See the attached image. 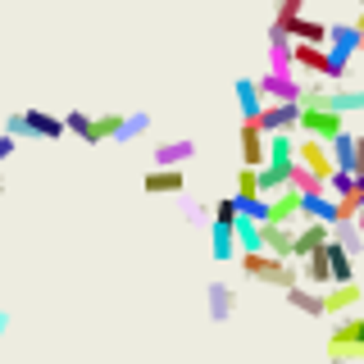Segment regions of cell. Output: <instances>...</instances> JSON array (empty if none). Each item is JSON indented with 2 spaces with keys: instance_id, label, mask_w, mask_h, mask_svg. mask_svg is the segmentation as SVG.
<instances>
[{
  "instance_id": "cell-22",
  "label": "cell",
  "mask_w": 364,
  "mask_h": 364,
  "mask_svg": "<svg viewBox=\"0 0 364 364\" xmlns=\"http://www.w3.org/2000/svg\"><path fill=\"white\" fill-rule=\"evenodd\" d=\"M323 250H328V269H333V282H355V259H350L337 242H328Z\"/></svg>"
},
{
  "instance_id": "cell-17",
  "label": "cell",
  "mask_w": 364,
  "mask_h": 364,
  "mask_svg": "<svg viewBox=\"0 0 364 364\" xmlns=\"http://www.w3.org/2000/svg\"><path fill=\"white\" fill-rule=\"evenodd\" d=\"M237 105H242V123H250L259 109H264V91H259V77H237Z\"/></svg>"
},
{
  "instance_id": "cell-38",
  "label": "cell",
  "mask_w": 364,
  "mask_h": 364,
  "mask_svg": "<svg viewBox=\"0 0 364 364\" xmlns=\"http://www.w3.org/2000/svg\"><path fill=\"white\" fill-rule=\"evenodd\" d=\"M355 341H360V350H364V310L355 314Z\"/></svg>"
},
{
  "instance_id": "cell-18",
  "label": "cell",
  "mask_w": 364,
  "mask_h": 364,
  "mask_svg": "<svg viewBox=\"0 0 364 364\" xmlns=\"http://www.w3.org/2000/svg\"><path fill=\"white\" fill-rule=\"evenodd\" d=\"M287 305L291 310H301V314H310V318H323V291H314V287H287Z\"/></svg>"
},
{
  "instance_id": "cell-26",
  "label": "cell",
  "mask_w": 364,
  "mask_h": 364,
  "mask_svg": "<svg viewBox=\"0 0 364 364\" xmlns=\"http://www.w3.org/2000/svg\"><path fill=\"white\" fill-rule=\"evenodd\" d=\"M350 55L355 50H346V46H328V82H341L350 73Z\"/></svg>"
},
{
  "instance_id": "cell-20",
  "label": "cell",
  "mask_w": 364,
  "mask_h": 364,
  "mask_svg": "<svg viewBox=\"0 0 364 364\" xmlns=\"http://www.w3.org/2000/svg\"><path fill=\"white\" fill-rule=\"evenodd\" d=\"M210 255L219 259V264H228V259L237 255V232L228 223H210Z\"/></svg>"
},
{
  "instance_id": "cell-3",
  "label": "cell",
  "mask_w": 364,
  "mask_h": 364,
  "mask_svg": "<svg viewBox=\"0 0 364 364\" xmlns=\"http://www.w3.org/2000/svg\"><path fill=\"white\" fill-rule=\"evenodd\" d=\"M296 119H301V105H291V100H264V109L250 123L264 136H273V132H296Z\"/></svg>"
},
{
  "instance_id": "cell-7",
  "label": "cell",
  "mask_w": 364,
  "mask_h": 364,
  "mask_svg": "<svg viewBox=\"0 0 364 364\" xmlns=\"http://www.w3.org/2000/svg\"><path fill=\"white\" fill-rule=\"evenodd\" d=\"M301 219L333 228L337 223V196H328V187L323 191H305V196H301Z\"/></svg>"
},
{
  "instance_id": "cell-39",
  "label": "cell",
  "mask_w": 364,
  "mask_h": 364,
  "mask_svg": "<svg viewBox=\"0 0 364 364\" xmlns=\"http://www.w3.org/2000/svg\"><path fill=\"white\" fill-rule=\"evenodd\" d=\"M5 333H9V310H0V341H5Z\"/></svg>"
},
{
  "instance_id": "cell-19",
  "label": "cell",
  "mask_w": 364,
  "mask_h": 364,
  "mask_svg": "<svg viewBox=\"0 0 364 364\" xmlns=\"http://www.w3.org/2000/svg\"><path fill=\"white\" fill-rule=\"evenodd\" d=\"M287 32H291V41H301V46H328V23H318V18H296L287 23Z\"/></svg>"
},
{
  "instance_id": "cell-37",
  "label": "cell",
  "mask_w": 364,
  "mask_h": 364,
  "mask_svg": "<svg viewBox=\"0 0 364 364\" xmlns=\"http://www.w3.org/2000/svg\"><path fill=\"white\" fill-rule=\"evenodd\" d=\"M14 151H18V141H14V136H9V132H0V164H5V159L14 155Z\"/></svg>"
},
{
  "instance_id": "cell-6",
  "label": "cell",
  "mask_w": 364,
  "mask_h": 364,
  "mask_svg": "<svg viewBox=\"0 0 364 364\" xmlns=\"http://www.w3.org/2000/svg\"><path fill=\"white\" fill-rule=\"evenodd\" d=\"M259 91H264V100H291V105L305 100V82L296 73H264L259 77Z\"/></svg>"
},
{
  "instance_id": "cell-35",
  "label": "cell",
  "mask_w": 364,
  "mask_h": 364,
  "mask_svg": "<svg viewBox=\"0 0 364 364\" xmlns=\"http://www.w3.org/2000/svg\"><path fill=\"white\" fill-rule=\"evenodd\" d=\"M301 9H305V0H278V14H273V23H282V28H287V23L301 18Z\"/></svg>"
},
{
  "instance_id": "cell-9",
  "label": "cell",
  "mask_w": 364,
  "mask_h": 364,
  "mask_svg": "<svg viewBox=\"0 0 364 364\" xmlns=\"http://www.w3.org/2000/svg\"><path fill=\"white\" fill-rule=\"evenodd\" d=\"M301 287H314V291H328L333 287V269H328V250L318 246L314 255L301 259Z\"/></svg>"
},
{
  "instance_id": "cell-2",
  "label": "cell",
  "mask_w": 364,
  "mask_h": 364,
  "mask_svg": "<svg viewBox=\"0 0 364 364\" xmlns=\"http://www.w3.org/2000/svg\"><path fill=\"white\" fill-rule=\"evenodd\" d=\"M296 128L305 136H318V141H333L337 132H346V114H333V109H318V105H301V119Z\"/></svg>"
},
{
  "instance_id": "cell-40",
  "label": "cell",
  "mask_w": 364,
  "mask_h": 364,
  "mask_svg": "<svg viewBox=\"0 0 364 364\" xmlns=\"http://www.w3.org/2000/svg\"><path fill=\"white\" fill-rule=\"evenodd\" d=\"M355 191H360V196H364V178H355Z\"/></svg>"
},
{
  "instance_id": "cell-12",
  "label": "cell",
  "mask_w": 364,
  "mask_h": 364,
  "mask_svg": "<svg viewBox=\"0 0 364 364\" xmlns=\"http://www.w3.org/2000/svg\"><path fill=\"white\" fill-rule=\"evenodd\" d=\"M259 242H264L269 255L291 259V242H296V228L291 223H259Z\"/></svg>"
},
{
  "instance_id": "cell-8",
  "label": "cell",
  "mask_w": 364,
  "mask_h": 364,
  "mask_svg": "<svg viewBox=\"0 0 364 364\" xmlns=\"http://www.w3.org/2000/svg\"><path fill=\"white\" fill-rule=\"evenodd\" d=\"M196 155V141L191 136H178V141H159L151 155V168H182L187 159Z\"/></svg>"
},
{
  "instance_id": "cell-24",
  "label": "cell",
  "mask_w": 364,
  "mask_h": 364,
  "mask_svg": "<svg viewBox=\"0 0 364 364\" xmlns=\"http://www.w3.org/2000/svg\"><path fill=\"white\" fill-rule=\"evenodd\" d=\"M333 242H337L341 250H346L350 259H355L360 250H364V232H360L355 223H337V228H333Z\"/></svg>"
},
{
  "instance_id": "cell-27",
  "label": "cell",
  "mask_w": 364,
  "mask_h": 364,
  "mask_svg": "<svg viewBox=\"0 0 364 364\" xmlns=\"http://www.w3.org/2000/svg\"><path fill=\"white\" fill-rule=\"evenodd\" d=\"M232 232H237V246H242V255H246V250H264V242H259V223L237 219V223H232Z\"/></svg>"
},
{
  "instance_id": "cell-30",
  "label": "cell",
  "mask_w": 364,
  "mask_h": 364,
  "mask_svg": "<svg viewBox=\"0 0 364 364\" xmlns=\"http://www.w3.org/2000/svg\"><path fill=\"white\" fill-rule=\"evenodd\" d=\"M232 196H259V168H237V191Z\"/></svg>"
},
{
  "instance_id": "cell-34",
  "label": "cell",
  "mask_w": 364,
  "mask_h": 364,
  "mask_svg": "<svg viewBox=\"0 0 364 364\" xmlns=\"http://www.w3.org/2000/svg\"><path fill=\"white\" fill-rule=\"evenodd\" d=\"M242 214H237V196H223V200H214V223H228L232 228Z\"/></svg>"
},
{
  "instance_id": "cell-14",
  "label": "cell",
  "mask_w": 364,
  "mask_h": 364,
  "mask_svg": "<svg viewBox=\"0 0 364 364\" xmlns=\"http://www.w3.org/2000/svg\"><path fill=\"white\" fill-rule=\"evenodd\" d=\"M205 305H210V318H214V323H228L232 310H237V291L228 287V282H210V287H205Z\"/></svg>"
},
{
  "instance_id": "cell-23",
  "label": "cell",
  "mask_w": 364,
  "mask_h": 364,
  "mask_svg": "<svg viewBox=\"0 0 364 364\" xmlns=\"http://www.w3.org/2000/svg\"><path fill=\"white\" fill-rule=\"evenodd\" d=\"M64 132L82 136L87 146H96V141H100V136H96V119H91V114H82V109H68V114H64Z\"/></svg>"
},
{
  "instance_id": "cell-44",
  "label": "cell",
  "mask_w": 364,
  "mask_h": 364,
  "mask_svg": "<svg viewBox=\"0 0 364 364\" xmlns=\"http://www.w3.org/2000/svg\"><path fill=\"white\" fill-rule=\"evenodd\" d=\"M360 9H364V0H360Z\"/></svg>"
},
{
  "instance_id": "cell-1",
  "label": "cell",
  "mask_w": 364,
  "mask_h": 364,
  "mask_svg": "<svg viewBox=\"0 0 364 364\" xmlns=\"http://www.w3.org/2000/svg\"><path fill=\"white\" fill-rule=\"evenodd\" d=\"M242 273L255 278V282H269V287H282V291L301 282V269H291V259H278V255H269V250H246Z\"/></svg>"
},
{
  "instance_id": "cell-41",
  "label": "cell",
  "mask_w": 364,
  "mask_h": 364,
  "mask_svg": "<svg viewBox=\"0 0 364 364\" xmlns=\"http://www.w3.org/2000/svg\"><path fill=\"white\" fill-rule=\"evenodd\" d=\"M355 228H360V232H364V210H360V219H355Z\"/></svg>"
},
{
  "instance_id": "cell-16",
  "label": "cell",
  "mask_w": 364,
  "mask_h": 364,
  "mask_svg": "<svg viewBox=\"0 0 364 364\" xmlns=\"http://www.w3.org/2000/svg\"><path fill=\"white\" fill-rule=\"evenodd\" d=\"M141 187L151 191V196H173V191L187 187V178H182V168H151V173L141 178Z\"/></svg>"
},
{
  "instance_id": "cell-11",
  "label": "cell",
  "mask_w": 364,
  "mask_h": 364,
  "mask_svg": "<svg viewBox=\"0 0 364 364\" xmlns=\"http://www.w3.org/2000/svg\"><path fill=\"white\" fill-rule=\"evenodd\" d=\"M242 164L246 168H264L269 164V136L255 123H242Z\"/></svg>"
},
{
  "instance_id": "cell-25",
  "label": "cell",
  "mask_w": 364,
  "mask_h": 364,
  "mask_svg": "<svg viewBox=\"0 0 364 364\" xmlns=\"http://www.w3.org/2000/svg\"><path fill=\"white\" fill-rule=\"evenodd\" d=\"M237 214L250 223H269V196H237Z\"/></svg>"
},
{
  "instance_id": "cell-36",
  "label": "cell",
  "mask_w": 364,
  "mask_h": 364,
  "mask_svg": "<svg viewBox=\"0 0 364 364\" xmlns=\"http://www.w3.org/2000/svg\"><path fill=\"white\" fill-rule=\"evenodd\" d=\"M350 173H355V178H364V132L355 136V159H350Z\"/></svg>"
},
{
  "instance_id": "cell-28",
  "label": "cell",
  "mask_w": 364,
  "mask_h": 364,
  "mask_svg": "<svg viewBox=\"0 0 364 364\" xmlns=\"http://www.w3.org/2000/svg\"><path fill=\"white\" fill-rule=\"evenodd\" d=\"M141 132H151V114H141V109H136V114H128V119H123V132L114 136V141H136Z\"/></svg>"
},
{
  "instance_id": "cell-10",
  "label": "cell",
  "mask_w": 364,
  "mask_h": 364,
  "mask_svg": "<svg viewBox=\"0 0 364 364\" xmlns=\"http://www.w3.org/2000/svg\"><path fill=\"white\" fill-rule=\"evenodd\" d=\"M328 242H333V228H328V223H301V228H296V242H291V259L314 255V250L328 246Z\"/></svg>"
},
{
  "instance_id": "cell-13",
  "label": "cell",
  "mask_w": 364,
  "mask_h": 364,
  "mask_svg": "<svg viewBox=\"0 0 364 364\" xmlns=\"http://www.w3.org/2000/svg\"><path fill=\"white\" fill-rule=\"evenodd\" d=\"M301 219V191L296 187H282L269 196V223H296Z\"/></svg>"
},
{
  "instance_id": "cell-21",
  "label": "cell",
  "mask_w": 364,
  "mask_h": 364,
  "mask_svg": "<svg viewBox=\"0 0 364 364\" xmlns=\"http://www.w3.org/2000/svg\"><path fill=\"white\" fill-rule=\"evenodd\" d=\"M291 60H296V68H310V73H318L328 82V46H296Z\"/></svg>"
},
{
  "instance_id": "cell-5",
  "label": "cell",
  "mask_w": 364,
  "mask_h": 364,
  "mask_svg": "<svg viewBox=\"0 0 364 364\" xmlns=\"http://www.w3.org/2000/svg\"><path fill=\"white\" fill-rule=\"evenodd\" d=\"M296 164L310 168L314 178H333V155H328V141H318V136H301L296 141Z\"/></svg>"
},
{
  "instance_id": "cell-4",
  "label": "cell",
  "mask_w": 364,
  "mask_h": 364,
  "mask_svg": "<svg viewBox=\"0 0 364 364\" xmlns=\"http://www.w3.org/2000/svg\"><path fill=\"white\" fill-rule=\"evenodd\" d=\"M364 355L360 341H355V314L341 318V323L328 333V364H355Z\"/></svg>"
},
{
  "instance_id": "cell-15",
  "label": "cell",
  "mask_w": 364,
  "mask_h": 364,
  "mask_svg": "<svg viewBox=\"0 0 364 364\" xmlns=\"http://www.w3.org/2000/svg\"><path fill=\"white\" fill-rule=\"evenodd\" d=\"M360 305V282H333L323 291V314H346Z\"/></svg>"
},
{
  "instance_id": "cell-31",
  "label": "cell",
  "mask_w": 364,
  "mask_h": 364,
  "mask_svg": "<svg viewBox=\"0 0 364 364\" xmlns=\"http://www.w3.org/2000/svg\"><path fill=\"white\" fill-rule=\"evenodd\" d=\"M123 119H128V114H100V119H96V136H100V141H114V136L123 132Z\"/></svg>"
},
{
  "instance_id": "cell-32",
  "label": "cell",
  "mask_w": 364,
  "mask_h": 364,
  "mask_svg": "<svg viewBox=\"0 0 364 364\" xmlns=\"http://www.w3.org/2000/svg\"><path fill=\"white\" fill-rule=\"evenodd\" d=\"M287 187H296V191L305 196V191H323V178H314L310 168H301V164H296V173H291V182H287Z\"/></svg>"
},
{
  "instance_id": "cell-33",
  "label": "cell",
  "mask_w": 364,
  "mask_h": 364,
  "mask_svg": "<svg viewBox=\"0 0 364 364\" xmlns=\"http://www.w3.org/2000/svg\"><path fill=\"white\" fill-rule=\"evenodd\" d=\"M323 187H328V196H350V191H355V178L341 173V168H333V178H328Z\"/></svg>"
},
{
  "instance_id": "cell-42",
  "label": "cell",
  "mask_w": 364,
  "mask_h": 364,
  "mask_svg": "<svg viewBox=\"0 0 364 364\" xmlns=\"http://www.w3.org/2000/svg\"><path fill=\"white\" fill-rule=\"evenodd\" d=\"M219 5H232V0H219Z\"/></svg>"
},
{
  "instance_id": "cell-29",
  "label": "cell",
  "mask_w": 364,
  "mask_h": 364,
  "mask_svg": "<svg viewBox=\"0 0 364 364\" xmlns=\"http://www.w3.org/2000/svg\"><path fill=\"white\" fill-rule=\"evenodd\" d=\"M360 210H364V196H360V191H350V196H337V223H355ZM337 223H333V228H337Z\"/></svg>"
},
{
  "instance_id": "cell-43",
  "label": "cell",
  "mask_w": 364,
  "mask_h": 364,
  "mask_svg": "<svg viewBox=\"0 0 364 364\" xmlns=\"http://www.w3.org/2000/svg\"><path fill=\"white\" fill-rule=\"evenodd\" d=\"M0 191H5V182H0Z\"/></svg>"
}]
</instances>
